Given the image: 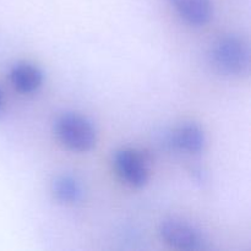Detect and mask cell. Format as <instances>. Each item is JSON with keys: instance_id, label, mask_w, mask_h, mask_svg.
Masks as SVG:
<instances>
[{"instance_id": "obj_6", "label": "cell", "mask_w": 251, "mask_h": 251, "mask_svg": "<svg viewBox=\"0 0 251 251\" xmlns=\"http://www.w3.org/2000/svg\"><path fill=\"white\" fill-rule=\"evenodd\" d=\"M10 81L15 90L21 93H32L41 87L43 74L38 66L21 61L12 66L10 71Z\"/></svg>"}, {"instance_id": "obj_3", "label": "cell", "mask_w": 251, "mask_h": 251, "mask_svg": "<svg viewBox=\"0 0 251 251\" xmlns=\"http://www.w3.org/2000/svg\"><path fill=\"white\" fill-rule=\"evenodd\" d=\"M113 164L119 178L132 188H141L149 180V162L137 150H118Z\"/></svg>"}, {"instance_id": "obj_1", "label": "cell", "mask_w": 251, "mask_h": 251, "mask_svg": "<svg viewBox=\"0 0 251 251\" xmlns=\"http://www.w3.org/2000/svg\"><path fill=\"white\" fill-rule=\"evenodd\" d=\"M59 141L69 150L90 151L96 145V130L92 123L78 113H64L54 124Z\"/></svg>"}, {"instance_id": "obj_2", "label": "cell", "mask_w": 251, "mask_h": 251, "mask_svg": "<svg viewBox=\"0 0 251 251\" xmlns=\"http://www.w3.org/2000/svg\"><path fill=\"white\" fill-rule=\"evenodd\" d=\"M211 60L221 73L243 75L249 69V47L237 36L222 37L212 46Z\"/></svg>"}, {"instance_id": "obj_4", "label": "cell", "mask_w": 251, "mask_h": 251, "mask_svg": "<svg viewBox=\"0 0 251 251\" xmlns=\"http://www.w3.org/2000/svg\"><path fill=\"white\" fill-rule=\"evenodd\" d=\"M162 239L179 250H201L205 248L200 233L188 222L176 218H168L159 225Z\"/></svg>"}, {"instance_id": "obj_7", "label": "cell", "mask_w": 251, "mask_h": 251, "mask_svg": "<svg viewBox=\"0 0 251 251\" xmlns=\"http://www.w3.org/2000/svg\"><path fill=\"white\" fill-rule=\"evenodd\" d=\"M172 6L189 24L203 26L212 17L211 0H169Z\"/></svg>"}, {"instance_id": "obj_5", "label": "cell", "mask_w": 251, "mask_h": 251, "mask_svg": "<svg viewBox=\"0 0 251 251\" xmlns=\"http://www.w3.org/2000/svg\"><path fill=\"white\" fill-rule=\"evenodd\" d=\"M174 147L188 153H199L203 150L206 136L201 126L195 123H184L176 127L171 136Z\"/></svg>"}, {"instance_id": "obj_9", "label": "cell", "mask_w": 251, "mask_h": 251, "mask_svg": "<svg viewBox=\"0 0 251 251\" xmlns=\"http://www.w3.org/2000/svg\"><path fill=\"white\" fill-rule=\"evenodd\" d=\"M2 102H4V93H2V90L0 88V108H1Z\"/></svg>"}, {"instance_id": "obj_8", "label": "cell", "mask_w": 251, "mask_h": 251, "mask_svg": "<svg viewBox=\"0 0 251 251\" xmlns=\"http://www.w3.org/2000/svg\"><path fill=\"white\" fill-rule=\"evenodd\" d=\"M51 190L56 200L63 203H76L82 199L81 184L71 176H59L51 183Z\"/></svg>"}]
</instances>
